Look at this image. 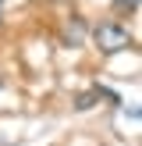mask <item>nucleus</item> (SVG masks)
I'll return each instance as SVG.
<instances>
[{
    "mask_svg": "<svg viewBox=\"0 0 142 146\" xmlns=\"http://www.w3.org/2000/svg\"><path fill=\"white\" fill-rule=\"evenodd\" d=\"M117 7H131V11H135V7H139V0H117Z\"/></svg>",
    "mask_w": 142,
    "mask_h": 146,
    "instance_id": "nucleus-4",
    "label": "nucleus"
},
{
    "mask_svg": "<svg viewBox=\"0 0 142 146\" xmlns=\"http://www.w3.org/2000/svg\"><path fill=\"white\" fill-rule=\"evenodd\" d=\"M68 39H71V43H78V39H82V21H78V18H75V25L68 29Z\"/></svg>",
    "mask_w": 142,
    "mask_h": 146,
    "instance_id": "nucleus-3",
    "label": "nucleus"
},
{
    "mask_svg": "<svg viewBox=\"0 0 142 146\" xmlns=\"http://www.w3.org/2000/svg\"><path fill=\"white\" fill-rule=\"evenodd\" d=\"M99 100V89H92V93H82V96H78V111H89L92 104H96Z\"/></svg>",
    "mask_w": 142,
    "mask_h": 146,
    "instance_id": "nucleus-2",
    "label": "nucleus"
},
{
    "mask_svg": "<svg viewBox=\"0 0 142 146\" xmlns=\"http://www.w3.org/2000/svg\"><path fill=\"white\" fill-rule=\"evenodd\" d=\"M92 39H96V46L103 50V54H121V50L131 46V32H128L124 25H117V21H103V25L92 32Z\"/></svg>",
    "mask_w": 142,
    "mask_h": 146,
    "instance_id": "nucleus-1",
    "label": "nucleus"
},
{
    "mask_svg": "<svg viewBox=\"0 0 142 146\" xmlns=\"http://www.w3.org/2000/svg\"><path fill=\"white\" fill-rule=\"evenodd\" d=\"M0 4H4V0H0Z\"/></svg>",
    "mask_w": 142,
    "mask_h": 146,
    "instance_id": "nucleus-5",
    "label": "nucleus"
}]
</instances>
